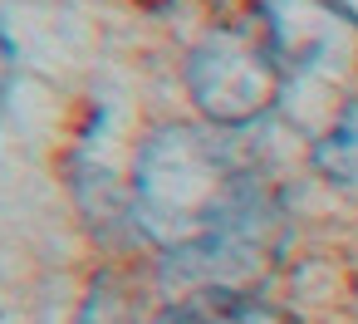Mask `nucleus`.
Returning a JSON list of instances; mask_svg holds the SVG:
<instances>
[{"instance_id":"obj_1","label":"nucleus","mask_w":358,"mask_h":324,"mask_svg":"<svg viewBox=\"0 0 358 324\" xmlns=\"http://www.w3.org/2000/svg\"><path fill=\"white\" fill-rule=\"evenodd\" d=\"M133 211L172 275L206 290H236L275 251V206L201 128H162L143 143Z\"/></svg>"},{"instance_id":"obj_2","label":"nucleus","mask_w":358,"mask_h":324,"mask_svg":"<svg viewBox=\"0 0 358 324\" xmlns=\"http://www.w3.org/2000/svg\"><path fill=\"white\" fill-rule=\"evenodd\" d=\"M187 84L196 108L221 123V128H241L255 123L260 113L275 108L280 89H285V64L275 55L270 30L250 35V30H216L187 64Z\"/></svg>"},{"instance_id":"obj_3","label":"nucleus","mask_w":358,"mask_h":324,"mask_svg":"<svg viewBox=\"0 0 358 324\" xmlns=\"http://www.w3.org/2000/svg\"><path fill=\"white\" fill-rule=\"evenodd\" d=\"M314 162L334 187L358 192V99L338 113V123L314 143Z\"/></svg>"},{"instance_id":"obj_4","label":"nucleus","mask_w":358,"mask_h":324,"mask_svg":"<svg viewBox=\"0 0 358 324\" xmlns=\"http://www.w3.org/2000/svg\"><path fill=\"white\" fill-rule=\"evenodd\" d=\"M196 304L206 309L211 324H289V314H280L275 304H265L245 290H206Z\"/></svg>"},{"instance_id":"obj_5","label":"nucleus","mask_w":358,"mask_h":324,"mask_svg":"<svg viewBox=\"0 0 358 324\" xmlns=\"http://www.w3.org/2000/svg\"><path fill=\"white\" fill-rule=\"evenodd\" d=\"M79 324H133V309H128V295L113 275H99L89 300H84V319Z\"/></svg>"},{"instance_id":"obj_6","label":"nucleus","mask_w":358,"mask_h":324,"mask_svg":"<svg viewBox=\"0 0 358 324\" xmlns=\"http://www.w3.org/2000/svg\"><path fill=\"white\" fill-rule=\"evenodd\" d=\"M15 69H20V55H15V45H10V35L0 30V104L10 99V84H15Z\"/></svg>"},{"instance_id":"obj_7","label":"nucleus","mask_w":358,"mask_h":324,"mask_svg":"<svg viewBox=\"0 0 358 324\" xmlns=\"http://www.w3.org/2000/svg\"><path fill=\"white\" fill-rule=\"evenodd\" d=\"M152 324H211V319H206L201 304H172V309H162Z\"/></svg>"},{"instance_id":"obj_8","label":"nucleus","mask_w":358,"mask_h":324,"mask_svg":"<svg viewBox=\"0 0 358 324\" xmlns=\"http://www.w3.org/2000/svg\"><path fill=\"white\" fill-rule=\"evenodd\" d=\"M334 6H338L343 20H358V0H334Z\"/></svg>"}]
</instances>
